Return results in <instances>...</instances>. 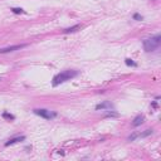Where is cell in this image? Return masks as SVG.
<instances>
[{
    "label": "cell",
    "instance_id": "6da1fadb",
    "mask_svg": "<svg viewBox=\"0 0 161 161\" xmlns=\"http://www.w3.org/2000/svg\"><path fill=\"white\" fill-rule=\"evenodd\" d=\"M77 75H78V72H77V70H73V69L63 70V72L58 73L57 75H54L52 84H53L54 87H57V86H59V84H62V83H64V82H67V80H70L72 78H74V77H77Z\"/></svg>",
    "mask_w": 161,
    "mask_h": 161
},
{
    "label": "cell",
    "instance_id": "7a4b0ae2",
    "mask_svg": "<svg viewBox=\"0 0 161 161\" xmlns=\"http://www.w3.org/2000/svg\"><path fill=\"white\" fill-rule=\"evenodd\" d=\"M142 44H143V49L146 52H153L161 44V35L160 34H156V35H153V36H151L148 39H145Z\"/></svg>",
    "mask_w": 161,
    "mask_h": 161
},
{
    "label": "cell",
    "instance_id": "3957f363",
    "mask_svg": "<svg viewBox=\"0 0 161 161\" xmlns=\"http://www.w3.org/2000/svg\"><path fill=\"white\" fill-rule=\"evenodd\" d=\"M34 113L38 114V116H40V117H43V118H45V119H52V118H54V117L57 116L55 112H52V111L45 109V108H38V109H34Z\"/></svg>",
    "mask_w": 161,
    "mask_h": 161
},
{
    "label": "cell",
    "instance_id": "277c9868",
    "mask_svg": "<svg viewBox=\"0 0 161 161\" xmlns=\"http://www.w3.org/2000/svg\"><path fill=\"white\" fill-rule=\"evenodd\" d=\"M24 47H26V44H18V45H11V47H6V48H1V49H0V54L15 52V50H20V49H23Z\"/></svg>",
    "mask_w": 161,
    "mask_h": 161
},
{
    "label": "cell",
    "instance_id": "5b68a950",
    "mask_svg": "<svg viewBox=\"0 0 161 161\" xmlns=\"http://www.w3.org/2000/svg\"><path fill=\"white\" fill-rule=\"evenodd\" d=\"M151 133H152V130H146V131L142 132V133H135V135L130 136L128 140H130V141H133V140L137 138V137H146V136H148V135H151Z\"/></svg>",
    "mask_w": 161,
    "mask_h": 161
},
{
    "label": "cell",
    "instance_id": "8992f818",
    "mask_svg": "<svg viewBox=\"0 0 161 161\" xmlns=\"http://www.w3.org/2000/svg\"><path fill=\"white\" fill-rule=\"evenodd\" d=\"M25 137L24 136H19V137H14V138H11V140H9L6 143H5V146H10V145H14V143H16V142H19V141H23Z\"/></svg>",
    "mask_w": 161,
    "mask_h": 161
},
{
    "label": "cell",
    "instance_id": "52a82bcc",
    "mask_svg": "<svg viewBox=\"0 0 161 161\" xmlns=\"http://www.w3.org/2000/svg\"><path fill=\"white\" fill-rule=\"evenodd\" d=\"M143 116H137L135 119H133V122H132V125L135 126V127H137V126H140V125H142L143 123Z\"/></svg>",
    "mask_w": 161,
    "mask_h": 161
},
{
    "label": "cell",
    "instance_id": "ba28073f",
    "mask_svg": "<svg viewBox=\"0 0 161 161\" xmlns=\"http://www.w3.org/2000/svg\"><path fill=\"white\" fill-rule=\"evenodd\" d=\"M106 107H108V108H112V104H111L109 102H104V103H101V104H98V106L96 107V109H102V108H106Z\"/></svg>",
    "mask_w": 161,
    "mask_h": 161
},
{
    "label": "cell",
    "instance_id": "9c48e42d",
    "mask_svg": "<svg viewBox=\"0 0 161 161\" xmlns=\"http://www.w3.org/2000/svg\"><path fill=\"white\" fill-rule=\"evenodd\" d=\"M79 28V25L77 24V25H74V26H72V28H68V29H65L63 33L64 34H68V33H73V31H75V29H78Z\"/></svg>",
    "mask_w": 161,
    "mask_h": 161
},
{
    "label": "cell",
    "instance_id": "30bf717a",
    "mask_svg": "<svg viewBox=\"0 0 161 161\" xmlns=\"http://www.w3.org/2000/svg\"><path fill=\"white\" fill-rule=\"evenodd\" d=\"M126 64H128V65H136V63H133L132 59H126Z\"/></svg>",
    "mask_w": 161,
    "mask_h": 161
},
{
    "label": "cell",
    "instance_id": "8fae6325",
    "mask_svg": "<svg viewBox=\"0 0 161 161\" xmlns=\"http://www.w3.org/2000/svg\"><path fill=\"white\" fill-rule=\"evenodd\" d=\"M13 11H14V13H23V9H18V8H14V9H13Z\"/></svg>",
    "mask_w": 161,
    "mask_h": 161
},
{
    "label": "cell",
    "instance_id": "7c38bea8",
    "mask_svg": "<svg viewBox=\"0 0 161 161\" xmlns=\"http://www.w3.org/2000/svg\"><path fill=\"white\" fill-rule=\"evenodd\" d=\"M135 19H142V16H140V15L136 14V15H135Z\"/></svg>",
    "mask_w": 161,
    "mask_h": 161
},
{
    "label": "cell",
    "instance_id": "4fadbf2b",
    "mask_svg": "<svg viewBox=\"0 0 161 161\" xmlns=\"http://www.w3.org/2000/svg\"><path fill=\"white\" fill-rule=\"evenodd\" d=\"M4 116H5V117H9V118H14V117H13V116H11V114H6V113H5V114H4Z\"/></svg>",
    "mask_w": 161,
    "mask_h": 161
}]
</instances>
